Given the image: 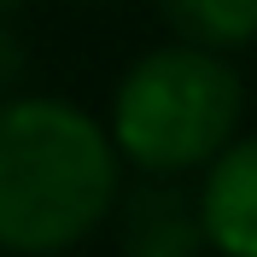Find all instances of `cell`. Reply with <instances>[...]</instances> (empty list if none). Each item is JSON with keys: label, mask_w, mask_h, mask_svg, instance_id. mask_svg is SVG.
Segmentation results:
<instances>
[{"label": "cell", "mask_w": 257, "mask_h": 257, "mask_svg": "<svg viewBox=\"0 0 257 257\" xmlns=\"http://www.w3.org/2000/svg\"><path fill=\"white\" fill-rule=\"evenodd\" d=\"M123 158L64 94L0 99V257H64L111 222Z\"/></svg>", "instance_id": "obj_1"}, {"label": "cell", "mask_w": 257, "mask_h": 257, "mask_svg": "<svg viewBox=\"0 0 257 257\" xmlns=\"http://www.w3.org/2000/svg\"><path fill=\"white\" fill-rule=\"evenodd\" d=\"M245 123V82L228 53L164 41L146 47L111 88L117 158L141 176H193L222 152Z\"/></svg>", "instance_id": "obj_2"}, {"label": "cell", "mask_w": 257, "mask_h": 257, "mask_svg": "<svg viewBox=\"0 0 257 257\" xmlns=\"http://www.w3.org/2000/svg\"><path fill=\"white\" fill-rule=\"evenodd\" d=\"M181 176H141L117 193L111 228L117 257H205V216H199V187H176Z\"/></svg>", "instance_id": "obj_3"}, {"label": "cell", "mask_w": 257, "mask_h": 257, "mask_svg": "<svg viewBox=\"0 0 257 257\" xmlns=\"http://www.w3.org/2000/svg\"><path fill=\"white\" fill-rule=\"evenodd\" d=\"M199 216L216 257H257V128L199 170Z\"/></svg>", "instance_id": "obj_4"}, {"label": "cell", "mask_w": 257, "mask_h": 257, "mask_svg": "<svg viewBox=\"0 0 257 257\" xmlns=\"http://www.w3.org/2000/svg\"><path fill=\"white\" fill-rule=\"evenodd\" d=\"M176 41L210 53H240L257 41V0H152Z\"/></svg>", "instance_id": "obj_5"}, {"label": "cell", "mask_w": 257, "mask_h": 257, "mask_svg": "<svg viewBox=\"0 0 257 257\" xmlns=\"http://www.w3.org/2000/svg\"><path fill=\"white\" fill-rule=\"evenodd\" d=\"M24 70H30V59H24V35L12 30V18H0V99H6V94H24Z\"/></svg>", "instance_id": "obj_6"}, {"label": "cell", "mask_w": 257, "mask_h": 257, "mask_svg": "<svg viewBox=\"0 0 257 257\" xmlns=\"http://www.w3.org/2000/svg\"><path fill=\"white\" fill-rule=\"evenodd\" d=\"M24 6H30V0H0V18H18Z\"/></svg>", "instance_id": "obj_7"}, {"label": "cell", "mask_w": 257, "mask_h": 257, "mask_svg": "<svg viewBox=\"0 0 257 257\" xmlns=\"http://www.w3.org/2000/svg\"><path fill=\"white\" fill-rule=\"evenodd\" d=\"M82 6H105V0H82Z\"/></svg>", "instance_id": "obj_8"}]
</instances>
